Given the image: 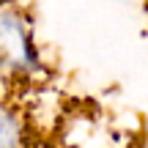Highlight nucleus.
<instances>
[{"label":"nucleus","instance_id":"f257e3e1","mask_svg":"<svg viewBox=\"0 0 148 148\" xmlns=\"http://www.w3.org/2000/svg\"><path fill=\"white\" fill-rule=\"evenodd\" d=\"M38 69V49L27 19L14 8H0V74H30Z\"/></svg>","mask_w":148,"mask_h":148},{"label":"nucleus","instance_id":"f03ea898","mask_svg":"<svg viewBox=\"0 0 148 148\" xmlns=\"http://www.w3.org/2000/svg\"><path fill=\"white\" fill-rule=\"evenodd\" d=\"M25 143V123L11 104L0 101V148H22Z\"/></svg>","mask_w":148,"mask_h":148}]
</instances>
